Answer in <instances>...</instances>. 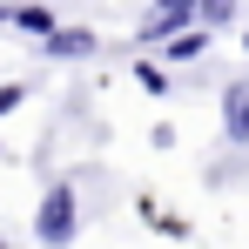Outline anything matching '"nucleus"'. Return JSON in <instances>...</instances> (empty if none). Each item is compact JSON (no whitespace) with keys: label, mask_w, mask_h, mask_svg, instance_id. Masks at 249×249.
I'll return each instance as SVG.
<instances>
[{"label":"nucleus","mask_w":249,"mask_h":249,"mask_svg":"<svg viewBox=\"0 0 249 249\" xmlns=\"http://www.w3.org/2000/svg\"><path fill=\"white\" fill-rule=\"evenodd\" d=\"M41 243L47 249L74 243V189H68V182H54V189L41 196Z\"/></svg>","instance_id":"f257e3e1"},{"label":"nucleus","mask_w":249,"mask_h":249,"mask_svg":"<svg viewBox=\"0 0 249 249\" xmlns=\"http://www.w3.org/2000/svg\"><path fill=\"white\" fill-rule=\"evenodd\" d=\"M182 20H196V7H189V0H182V7H162V14H155L142 34H148V41H168V34L182 41Z\"/></svg>","instance_id":"f03ea898"},{"label":"nucleus","mask_w":249,"mask_h":249,"mask_svg":"<svg viewBox=\"0 0 249 249\" xmlns=\"http://www.w3.org/2000/svg\"><path fill=\"white\" fill-rule=\"evenodd\" d=\"M229 142H249V81L229 88Z\"/></svg>","instance_id":"7ed1b4c3"},{"label":"nucleus","mask_w":249,"mask_h":249,"mask_svg":"<svg viewBox=\"0 0 249 249\" xmlns=\"http://www.w3.org/2000/svg\"><path fill=\"white\" fill-rule=\"evenodd\" d=\"M14 27H27V34H54V14H47V7H20Z\"/></svg>","instance_id":"20e7f679"},{"label":"nucleus","mask_w":249,"mask_h":249,"mask_svg":"<svg viewBox=\"0 0 249 249\" xmlns=\"http://www.w3.org/2000/svg\"><path fill=\"white\" fill-rule=\"evenodd\" d=\"M196 14H202V20H229V14H236V0H196Z\"/></svg>","instance_id":"39448f33"}]
</instances>
